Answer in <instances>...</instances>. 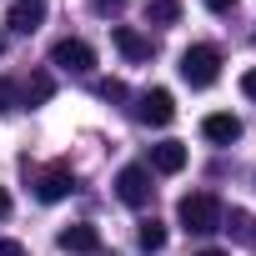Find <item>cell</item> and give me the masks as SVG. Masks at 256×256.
<instances>
[{"instance_id": "1", "label": "cell", "mask_w": 256, "mask_h": 256, "mask_svg": "<svg viewBox=\"0 0 256 256\" xmlns=\"http://www.w3.org/2000/svg\"><path fill=\"white\" fill-rule=\"evenodd\" d=\"M176 221H181L191 236H211V231H221V201H216L211 191H191V196H181Z\"/></svg>"}, {"instance_id": "2", "label": "cell", "mask_w": 256, "mask_h": 256, "mask_svg": "<svg viewBox=\"0 0 256 256\" xmlns=\"http://www.w3.org/2000/svg\"><path fill=\"white\" fill-rule=\"evenodd\" d=\"M181 80H186L191 90L216 86V80H221V50H216V46H191V50H181Z\"/></svg>"}, {"instance_id": "3", "label": "cell", "mask_w": 256, "mask_h": 256, "mask_svg": "<svg viewBox=\"0 0 256 256\" xmlns=\"http://www.w3.org/2000/svg\"><path fill=\"white\" fill-rule=\"evenodd\" d=\"M151 191H156V186H151V171H146V166H120V171H116V196H120L126 206L141 211V206L151 201Z\"/></svg>"}, {"instance_id": "4", "label": "cell", "mask_w": 256, "mask_h": 256, "mask_svg": "<svg viewBox=\"0 0 256 256\" xmlns=\"http://www.w3.org/2000/svg\"><path fill=\"white\" fill-rule=\"evenodd\" d=\"M50 66H60V70H76V76H86V70L96 66V50H90L86 40L66 36V40H56V46H50Z\"/></svg>"}, {"instance_id": "5", "label": "cell", "mask_w": 256, "mask_h": 256, "mask_svg": "<svg viewBox=\"0 0 256 256\" xmlns=\"http://www.w3.org/2000/svg\"><path fill=\"white\" fill-rule=\"evenodd\" d=\"M60 251H70V256H96L100 251V226H90V221H76V226H60Z\"/></svg>"}, {"instance_id": "6", "label": "cell", "mask_w": 256, "mask_h": 256, "mask_svg": "<svg viewBox=\"0 0 256 256\" xmlns=\"http://www.w3.org/2000/svg\"><path fill=\"white\" fill-rule=\"evenodd\" d=\"M76 191V176H70V166H50V171H40V181H36V196L50 206V201H66Z\"/></svg>"}, {"instance_id": "7", "label": "cell", "mask_w": 256, "mask_h": 256, "mask_svg": "<svg viewBox=\"0 0 256 256\" xmlns=\"http://www.w3.org/2000/svg\"><path fill=\"white\" fill-rule=\"evenodd\" d=\"M201 136H206L211 146H231V141H241V120H236L231 110H211V116L201 120Z\"/></svg>"}, {"instance_id": "8", "label": "cell", "mask_w": 256, "mask_h": 256, "mask_svg": "<svg viewBox=\"0 0 256 256\" xmlns=\"http://www.w3.org/2000/svg\"><path fill=\"white\" fill-rule=\"evenodd\" d=\"M136 116H141L146 126H166V120L176 116V100H171V90H161V86H156V90H146V96H141V106H136Z\"/></svg>"}, {"instance_id": "9", "label": "cell", "mask_w": 256, "mask_h": 256, "mask_svg": "<svg viewBox=\"0 0 256 256\" xmlns=\"http://www.w3.org/2000/svg\"><path fill=\"white\" fill-rule=\"evenodd\" d=\"M146 171H156V176H176V171H186V146H181V141H156Z\"/></svg>"}, {"instance_id": "10", "label": "cell", "mask_w": 256, "mask_h": 256, "mask_svg": "<svg viewBox=\"0 0 256 256\" xmlns=\"http://www.w3.org/2000/svg\"><path fill=\"white\" fill-rule=\"evenodd\" d=\"M40 20H46V0H16V6H10V16H6V26H10L16 36L40 30Z\"/></svg>"}, {"instance_id": "11", "label": "cell", "mask_w": 256, "mask_h": 256, "mask_svg": "<svg viewBox=\"0 0 256 256\" xmlns=\"http://www.w3.org/2000/svg\"><path fill=\"white\" fill-rule=\"evenodd\" d=\"M110 40H116V50H120L126 60H151V36H141L136 26H116Z\"/></svg>"}, {"instance_id": "12", "label": "cell", "mask_w": 256, "mask_h": 256, "mask_svg": "<svg viewBox=\"0 0 256 256\" xmlns=\"http://www.w3.org/2000/svg\"><path fill=\"white\" fill-rule=\"evenodd\" d=\"M50 96H56V76H50V70H36V76L20 86V106H46Z\"/></svg>"}, {"instance_id": "13", "label": "cell", "mask_w": 256, "mask_h": 256, "mask_svg": "<svg viewBox=\"0 0 256 256\" xmlns=\"http://www.w3.org/2000/svg\"><path fill=\"white\" fill-rule=\"evenodd\" d=\"M146 20H151V26H176V20H181V0H151V6H146Z\"/></svg>"}, {"instance_id": "14", "label": "cell", "mask_w": 256, "mask_h": 256, "mask_svg": "<svg viewBox=\"0 0 256 256\" xmlns=\"http://www.w3.org/2000/svg\"><path fill=\"white\" fill-rule=\"evenodd\" d=\"M136 241H141V251H161V246H166V226H161V221L151 216V221H141Z\"/></svg>"}, {"instance_id": "15", "label": "cell", "mask_w": 256, "mask_h": 256, "mask_svg": "<svg viewBox=\"0 0 256 256\" xmlns=\"http://www.w3.org/2000/svg\"><path fill=\"white\" fill-rule=\"evenodd\" d=\"M10 110H20V86L0 76V116H10Z\"/></svg>"}, {"instance_id": "16", "label": "cell", "mask_w": 256, "mask_h": 256, "mask_svg": "<svg viewBox=\"0 0 256 256\" xmlns=\"http://www.w3.org/2000/svg\"><path fill=\"white\" fill-rule=\"evenodd\" d=\"M100 100H126V80H100Z\"/></svg>"}, {"instance_id": "17", "label": "cell", "mask_w": 256, "mask_h": 256, "mask_svg": "<svg viewBox=\"0 0 256 256\" xmlns=\"http://www.w3.org/2000/svg\"><path fill=\"white\" fill-rule=\"evenodd\" d=\"M201 6H206L211 16H231V10H236V0H201Z\"/></svg>"}, {"instance_id": "18", "label": "cell", "mask_w": 256, "mask_h": 256, "mask_svg": "<svg viewBox=\"0 0 256 256\" xmlns=\"http://www.w3.org/2000/svg\"><path fill=\"white\" fill-rule=\"evenodd\" d=\"M241 96H246V100H256V66L241 76Z\"/></svg>"}, {"instance_id": "19", "label": "cell", "mask_w": 256, "mask_h": 256, "mask_svg": "<svg viewBox=\"0 0 256 256\" xmlns=\"http://www.w3.org/2000/svg\"><path fill=\"white\" fill-rule=\"evenodd\" d=\"M0 256H26V246L20 241H0Z\"/></svg>"}, {"instance_id": "20", "label": "cell", "mask_w": 256, "mask_h": 256, "mask_svg": "<svg viewBox=\"0 0 256 256\" xmlns=\"http://www.w3.org/2000/svg\"><path fill=\"white\" fill-rule=\"evenodd\" d=\"M6 216H10V191L0 186V221H6Z\"/></svg>"}, {"instance_id": "21", "label": "cell", "mask_w": 256, "mask_h": 256, "mask_svg": "<svg viewBox=\"0 0 256 256\" xmlns=\"http://www.w3.org/2000/svg\"><path fill=\"white\" fill-rule=\"evenodd\" d=\"M120 6V0H96V10H116Z\"/></svg>"}, {"instance_id": "22", "label": "cell", "mask_w": 256, "mask_h": 256, "mask_svg": "<svg viewBox=\"0 0 256 256\" xmlns=\"http://www.w3.org/2000/svg\"><path fill=\"white\" fill-rule=\"evenodd\" d=\"M196 256H226V251H216V246H206V251H196Z\"/></svg>"}, {"instance_id": "23", "label": "cell", "mask_w": 256, "mask_h": 256, "mask_svg": "<svg viewBox=\"0 0 256 256\" xmlns=\"http://www.w3.org/2000/svg\"><path fill=\"white\" fill-rule=\"evenodd\" d=\"M0 56H6V36H0Z\"/></svg>"}]
</instances>
